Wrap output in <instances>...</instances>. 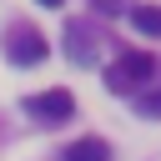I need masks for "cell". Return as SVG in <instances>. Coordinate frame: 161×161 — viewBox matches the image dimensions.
I'll list each match as a JSON object with an SVG mask.
<instances>
[{
    "label": "cell",
    "mask_w": 161,
    "mask_h": 161,
    "mask_svg": "<svg viewBox=\"0 0 161 161\" xmlns=\"http://www.w3.org/2000/svg\"><path fill=\"white\" fill-rule=\"evenodd\" d=\"M25 111L40 121V126H60V121H70L75 116V96L70 91H40V96H25Z\"/></svg>",
    "instance_id": "7a4b0ae2"
},
{
    "label": "cell",
    "mask_w": 161,
    "mask_h": 161,
    "mask_svg": "<svg viewBox=\"0 0 161 161\" xmlns=\"http://www.w3.org/2000/svg\"><path fill=\"white\" fill-rule=\"evenodd\" d=\"M151 80H156V55H146V50H126L106 70V91L111 96H141Z\"/></svg>",
    "instance_id": "6da1fadb"
},
{
    "label": "cell",
    "mask_w": 161,
    "mask_h": 161,
    "mask_svg": "<svg viewBox=\"0 0 161 161\" xmlns=\"http://www.w3.org/2000/svg\"><path fill=\"white\" fill-rule=\"evenodd\" d=\"M91 5H96L101 15H121V10H126V0H91Z\"/></svg>",
    "instance_id": "ba28073f"
},
{
    "label": "cell",
    "mask_w": 161,
    "mask_h": 161,
    "mask_svg": "<svg viewBox=\"0 0 161 161\" xmlns=\"http://www.w3.org/2000/svg\"><path fill=\"white\" fill-rule=\"evenodd\" d=\"M65 55H70L75 65H91V60L101 55V35H96L86 20H70V25H65Z\"/></svg>",
    "instance_id": "3957f363"
},
{
    "label": "cell",
    "mask_w": 161,
    "mask_h": 161,
    "mask_svg": "<svg viewBox=\"0 0 161 161\" xmlns=\"http://www.w3.org/2000/svg\"><path fill=\"white\" fill-rule=\"evenodd\" d=\"M5 55H10L15 65H35V60H45V40H40V30H30V25L10 30V40H5Z\"/></svg>",
    "instance_id": "277c9868"
},
{
    "label": "cell",
    "mask_w": 161,
    "mask_h": 161,
    "mask_svg": "<svg viewBox=\"0 0 161 161\" xmlns=\"http://www.w3.org/2000/svg\"><path fill=\"white\" fill-rule=\"evenodd\" d=\"M131 25L141 35H161V5H136L131 10Z\"/></svg>",
    "instance_id": "8992f818"
},
{
    "label": "cell",
    "mask_w": 161,
    "mask_h": 161,
    "mask_svg": "<svg viewBox=\"0 0 161 161\" xmlns=\"http://www.w3.org/2000/svg\"><path fill=\"white\" fill-rule=\"evenodd\" d=\"M40 5H50V10H55V5H65V0H40Z\"/></svg>",
    "instance_id": "9c48e42d"
},
{
    "label": "cell",
    "mask_w": 161,
    "mask_h": 161,
    "mask_svg": "<svg viewBox=\"0 0 161 161\" xmlns=\"http://www.w3.org/2000/svg\"><path fill=\"white\" fill-rule=\"evenodd\" d=\"M136 116H146V121H161V86H146V91L136 96Z\"/></svg>",
    "instance_id": "52a82bcc"
},
{
    "label": "cell",
    "mask_w": 161,
    "mask_h": 161,
    "mask_svg": "<svg viewBox=\"0 0 161 161\" xmlns=\"http://www.w3.org/2000/svg\"><path fill=\"white\" fill-rule=\"evenodd\" d=\"M60 161H111V146L101 141V136H80V141H70L65 146V156Z\"/></svg>",
    "instance_id": "5b68a950"
}]
</instances>
